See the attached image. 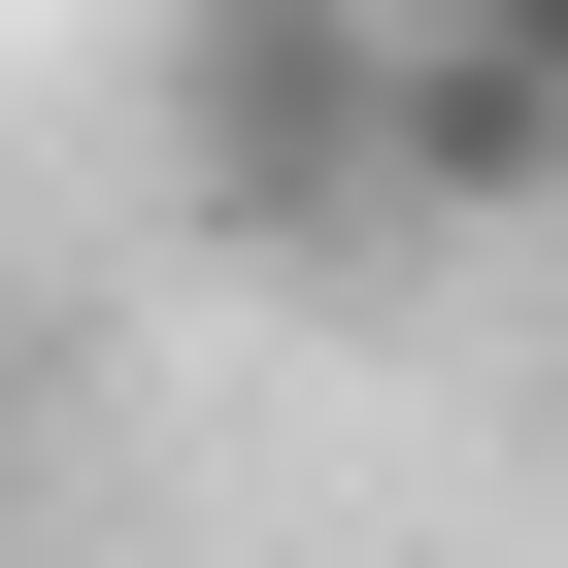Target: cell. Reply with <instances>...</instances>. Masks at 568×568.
I'll return each instance as SVG.
<instances>
[{
  "mask_svg": "<svg viewBox=\"0 0 568 568\" xmlns=\"http://www.w3.org/2000/svg\"><path fill=\"white\" fill-rule=\"evenodd\" d=\"M402 0H168V201L234 267H368L402 234Z\"/></svg>",
  "mask_w": 568,
  "mask_h": 568,
  "instance_id": "1",
  "label": "cell"
},
{
  "mask_svg": "<svg viewBox=\"0 0 568 568\" xmlns=\"http://www.w3.org/2000/svg\"><path fill=\"white\" fill-rule=\"evenodd\" d=\"M368 168H402V234H535V201H568V68L402 0V134H368Z\"/></svg>",
  "mask_w": 568,
  "mask_h": 568,
  "instance_id": "2",
  "label": "cell"
},
{
  "mask_svg": "<svg viewBox=\"0 0 568 568\" xmlns=\"http://www.w3.org/2000/svg\"><path fill=\"white\" fill-rule=\"evenodd\" d=\"M435 34H535V68H568V0H435Z\"/></svg>",
  "mask_w": 568,
  "mask_h": 568,
  "instance_id": "3",
  "label": "cell"
}]
</instances>
